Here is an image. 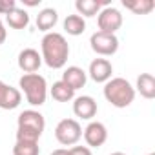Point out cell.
Instances as JSON below:
<instances>
[{"label":"cell","mask_w":155,"mask_h":155,"mask_svg":"<svg viewBox=\"0 0 155 155\" xmlns=\"http://www.w3.org/2000/svg\"><path fill=\"white\" fill-rule=\"evenodd\" d=\"M40 57L42 62H46V66H49L51 69H60L66 66L68 57H69V44L64 38V35L49 31L44 35L42 42H40Z\"/></svg>","instance_id":"1"},{"label":"cell","mask_w":155,"mask_h":155,"mask_svg":"<svg viewBox=\"0 0 155 155\" xmlns=\"http://www.w3.org/2000/svg\"><path fill=\"white\" fill-rule=\"evenodd\" d=\"M18 130H17V140H33L38 142L40 135L44 133L46 120L44 115L35 110H26L18 115Z\"/></svg>","instance_id":"2"},{"label":"cell","mask_w":155,"mask_h":155,"mask_svg":"<svg viewBox=\"0 0 155 155\" xmlns=\"http://www.w3.org/2000/svg\"><path fill=\"white\" fill-rule=\"evenodd\" d=\"M104 99L115 108H128L135 99V88L122 77H115L104 84Z\"/></svg>","instance_id":"3"},{"label":"cell","mask_w":155,"mask_h":155,"mask_svg":"<svg viewBox=\"0 0 155 155\" xmlns=\"http://www.w3.org/2000/svg\"><path fill=\"white\" fill-rule=\"evenodd\" d=\"M20 90L26 95V101L31 106H42L48 97V82L38 73H24L18 81Z\"/></svg>","instance_id":"4"},{"label":"cell","mask_w":155,"mask_h":155,"mask_svg":"<svg viewBox=\"0 0 155 155\" xmlns=\"http://www.w3.org/2000/svg\"><path fill=\"white\" fill-rule=\"evenodd\" d=\"M82 128L75 119H62L55 128V139L64 146H73L81 140Z\"/></svg>","instance_id":"5"},{"label":"cell","mask_w":155,"mask_h":155,"mask_svg":"<svg viewBox=\"0 0 155 155\" xmlns=\"http://www.w3.org/2000/svg\"><path fill=\"white\" fill-rule=\"evenodd\" d=\"M90 46H91V49H93L97 55L111 57V55H115L117 49H119V38H117L115 35H110V33L95 31V33L90 37Z\"/></svg>","instance_id":"6"},{"label":"cell","mask_w":155,"mask_h":155,"mask_svg":"<svg viewBox=\"0 0 155 155\" xmlns=\"http://www.w3.org/2000/svg\"><path fill=\"white\" fill-rule=\"evenodd\" d=\"M97 24H99V31L115 35V31L120 29V26H122V15H120L119 9H115L111 6H106L99 11Z\"/></svg>","instance_id":"7"},{"label":"cell","mask_w":155,"mask_h":155,"mask_svg":"<svg viewBox=\"0 0 155 155\" xmlns=\"http://www.w3.org/2000/svg\"><path fill=\"white\" fill-rule=\"evenodd\" d=\"M111 73H113V66H111V62L108 58H95V60H91L90 69H88L86 75L91 77L93 82L106 84L111 79Z\"/></svg>","instance_id":"8"},{"label":"cell","mask_w":155,"mask_h":155,"mask_svg":"<svg viewBox=\"0 0 155 155\" xmlns=\"http://www.w3.org/2000/svg\"><path fill=\"white\" fill-rule=\"evenodd\" d=\"M84 140L91 148H101L108 140V130H106V126L102 122H99V120H91L86 126V130H84Z\"/></svg>","instance_id":"9"},{"label":"cell","mask_w":155,"mask_h":155,"mask_svg":"<svg viewBox=\"0 0 155 155\" xmlns=\"http://www.w3.org/2000/svg\"><path fill=\"white\" fill-rule=\"evenodd\" d=\"M22 102V93L0 81V110H15Z\"/></svg>","instance_id":"10"},{"label":"cell","mask_w":155,"mask_h":155,"mask_svg":"<svg viewBox=\"0 0 155 155\" xmlns=\"http://www.w3.org/2000/svg\"><path fill=\"white\" fill-rule=\"evenodd\" d=\"M42 64V57L37 49L33 48H26L18 53V68L24 73H37L38 68Z\"/></svg>","instance_id":"11"},{"label":"cell","mask_w":155,"mask_h":155,"mask_svg":"<svg viewBox=\"0 0 155 155\" xmlns=\"http://www.w3.org/2000/svg\"><path fill=\"white\" fill-rule=\"evenodd\" d=\"M73 113L79 119H84V120L93 119L97 115V102H95V99L90 97V95L77 97L75 102H73Z\"/></svg>","instance_id":"12"},{"label":"cell","mask_w":155,"mask_h":155,"mask_svg":"<svg viewBox=\"0 0 155 155\" xmlns=\"http://www.w3.org/2000/svg\"><path fill=\"white\" fill-rule=\"evenodd\" d=\"M86 81H88V75H86V71H84L82 68H79V66H69V68H66L64 73H62V82H66L73 91L84 88V86H86Z\"/></svg>","instance_id":"13"},{"label":"cell","mask_w":155,"mask_h":155,"mask_svg":"<svg viewBox=\"0 0 155 155\" xmlns=\"http://www.w3.org/2000/svg\"><path fill=\"white\" fill-rule=\"evenodd\" d=\"M135 88L144 99H148V101L155 99V79H153L151 73H140L137 77V86Z\"/></svg>","instance_id":"14"},{"label":"cell","mask_w":155,"mask_h":155,"mask_svg":"<svg viewBox=\"0 0 155 155\" xmlns=\"http://www.w3.org/2000/svg\"><path fill=\"white\" fill-rule=\"evenodd\" d=\"M57 22H58V13L53 8H46L37 15V28L40 31L49 33V29H53Z\"/></svg>","instance_id":"15"},{"label":"cell","mask_w":155,"mask_h":155,"mask_svg":"<svg viewBox=\"0 0 155 155\" xmlns=\"http://www.w3.org/2000/svg\"><path fill=\"white\" fill-rule=\"evenodd\" d=\"M64 31L68 35L79 37V35H82L86 31V20L81 15H68L64 18Z\"/></svg>","instance_id":"16"},{"label":"cell","mask_w":155,"mask_h":155,"mask_svg":"<svg viewBox=\"0 0 155 155\" xmlns=\"http://www.w3.org/2000/svg\"><path fill=\"white\" fill-rule=\"evenodd\" d=\"M49 93H51V97H53L57 102H69V101L75 99V91H73L66 82H62V81L53 82Z\"/></svg>","instance_id":"17"},{"label":"cell","mask_w":155,"mask_h":155,"mask_svg":"<svg viewBox=\"0 0 155 155\" xmlns=\"http://www.w3.org/2000/svg\"><path fill=\"white\" fill-rule=\"evenodd\" d=\"M102 6L106 8L108 4H102V2H97V0H77L75 2V8L79 11V15L84 18V17H95L99 15V11L102 9Z\"/></svg>","instance_id":"18"},{"label":"cell","mask_w":155,"mask_h":155,"mask_svg":"<svg viewBox=\"0 0 155 155\" xmlns=\"http://www.w3.org/2000/svg\"><path fill=\"white\" fill-rule=\"evenodd\" d=\"M6 22H8L9 28H13V29H24V28H28V24H29V15H28L26 9L15 8L11 13L6 15Z\"/></svg>","instance_id":"19"},{"label":"cell","mask_w":155,"mask_h":155,"mask_svg":"<svg viewBox=\"0 0 155 155\" xmlns=\"http://www.w3.org/2000/svg\"><path fill=\"white\" fill-rule=\"evenodd\" d=\"M122 6L135 15H148L153 11L155 2L153 0H122Z\"/></svg>","instance_id":"20"},{"label":"cell","mask_w":155,"mask_h":155,"mask_svg":"<svg viewBox=\"0 0 155 155\" xmlns=\"http://www.w3.org/2000/svg\"><path fill=\"white\" fill-rule=\"evenodd\" d=\"M13 155H40L38 142L33 140H17L13 146Z\"/></svg>","instance_id":"21"},{"label":"cell","mask_w":155,"mask_h":155,"mask_svg":"<svg viewBox=\"0 0 155 155\" xmlns=\"http://www.w3.org/2000/svg\"><path fill=\"white\" fill-rule=\"evenodd\" d=\"M17 8L15 0H0V15H8Z\"/></svg>","instance_id":"22"},{"label":"cell","mask_w":155,"mask_h":155,"mask_svg":"<svg viewBox=\"0 0 155 155\" xmlns=\"http://www.w3.org/2000/svg\"><path fill=\"white\" fill-rule=\"evenodd\" d=\"M69 155H91V150L88 146H73L69 150Z\"/></svg>","instance_id":"23"},{"label":"cell","mask_w":155,"mask_h":155,"mask_svg":"<svg viewBox=\"0 0 155 155\" xmlns=\"http://www.w3.org/2000/svg\"><path fill=\"white\" fill-rule=\"evenodd\" d=\"M6 38H8V31H6V28H4V22L0 20V46L6 42Z\"/></svg>","instance_id":"24"},{"label":"cell","mask_w":155,"mask_h":155,"mask_svg":"<svg viewBox=\"0 0 155 155\" xmlns=\"http://www.w3.org/2000/svg\"><path fill=\"white\" fill-rule=\"evenodd\" d=\"M51 155H69V150H64V148H58L55 151H51Z\"/></svg>","instance_id":"25"},{"label":"cell","mask_w":155,"mask_h":155,"mask_svg":"<svg viewBox=\"0 0 155 155\" xmlns=\"http://www.w3.org/2000/svg\"><path fill=\"white\" fill-rule=\"evenodd\" d=\"M24 4L29 6V8H33V6H38L40 4V0H24Z\"/></svg>","instance_id":"26"},{"label":"cell","mask_w":155,"mask_h":155,"mask_svg":"<svg viewBox=\"0 0 155 155\" xmlns=\"http://www.w3.org/2000/svg\"><path fill=\"white\" fill-rule=\"evenodd\" d=\"M110 155H126V153H122V151H113V153H110Z\"/></svg>","instance_id":"27"},{"label":"cell","mask_w":155,"mask_h":155,"mask_svg":"<svg viewBox=\"0 0 155 155\" xmlns=\"http://www.w3.org/2000/svg\"><path fill=\"white\" fill-rule=\"evenodd\" d=\"M150 155H155V153H150Z\"/></svg>","instance_id":"28"}]
</instances>
